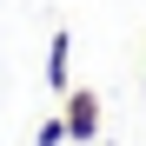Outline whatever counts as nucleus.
<instances>
[{"mask_svg": "<svg viewBox=\"0 0 146 146\" xmlns=\"http://www.w3.org/2000/svg\"><path fill=\"white\" fill-rule=\"evenodd\" d=\"M60 113H66V139H80V146L100 139V113H106V106H100L93 86H66V106H60Z\"/></svg>", "mask_w": 146, "mask_h": 146, "instance_id": "obj_1", "label": "nucleus"}, {"mask_svg": "<svg viewBox=\"0 0 146 146\" xmlns=\"http://www.w3.org/2000/svg\"><path fill=\"white\" fill-rule=\"evenodd\" d=\"M46 86H53L60 100H66V86H73V33H66V27L46 40Z\"/></svg>", "mask_w": 146, "mask_h": 146, "instance_id": "obj_2", "label": "nucleus"}, {"mask_svg": "<svg viewBox=\"0 0 146 146\" xmlns=\"http://www.w3.org/2000/svg\"><path fill=\"white\" fill-rule=\"evenodd\" d=\"M33 146H66V113H46L33 126Z\"/></svg>", "mask_w": 146, "mask_h": 146, "instance_id": "obj_3", "label": "nucleus"}]
</instances>
